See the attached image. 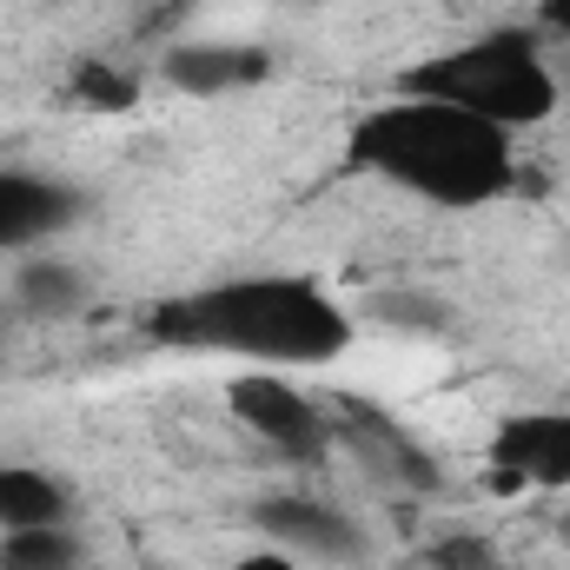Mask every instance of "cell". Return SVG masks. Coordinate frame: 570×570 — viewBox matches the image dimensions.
Wrapping results in <instances>:
<instances>
[{
  "label": "cell",
  "instance_id": "obj_1",
  "mask_svg": "<svg viewBox=\"0 0 570 570\" xmlns=\"http://www.w3.org/2000/svg\"><path fill=\"white\" fill-rule=\"evenodd\" d=\"M146 338L246 358L253 372H318L352 352V312L305 273H239L146 305Z\"/></svg>",
  "mask_w": 570,
  "mask_h": 570
},
{
  "label": "cell",
  "instance_id": "obj_2",
  "mask_svg": "<svg viewBox=\"0 0 570 570\" xmlns=\"http://www.w3.org/2000/svg\"><path fill=\"white\" fill-rule=\"evenodd\" d=\"M345 166L419 199V206L478 213L518 186V134H504L478 114H458L444 100L392 94L385 107H365L352 120Z\"/></svg>",
  "mask_w": 570,
  "mask_h": 570
},
{
  "label": "cell",
  "instance_id": "obj_3",
  "mask_svg": "<svg viewBox=\"0 0 570 570\" xmlns=\"http://www.w3.org/2000/svg\"><path fill=\"white\" fill-rule=\"evenodd\" d=\"M399 94L444 100L458 114H478L504 134H524L558 114V67L538 40V27H491L478 40H458L444 53H425L399 73Z\"/></svg>",
  "mask_w": 570,
  "mask_h": 570
},
{
  "label": "cell",
  "instance_id": "obj_4",
  "mask_svg": "<svg viewBox=\"0 0 570 570\" xmlns=\"http://www.w3.org/2000/svg\"><path fill=\"white\" fill-rule=\"evenodd\" d=\"M226 412L253 431L259 444H273L279 458L318 464V458L332 451V419H325L285 372H239L233 392H226Z\"/></svg>",
  "mask_w": 570,
  "mask_h": 570
},
{
  "label": "cell",
  "instance_id": "obj_5",
  "mask_svg": "<svg viewBox=\"0 0 570 570\" xmlns=\"http://www.w3.org/2000/svg\"><path fill=\"white\" fill-rule=\"evenodd\" d=\"M332 444H345V451L358 458V471H365L372 484H385L392 498H431V491L444 484L438 458H431L405 425H392L385 412H372V405H345V412L332 419Z\"/></svg>",
  "mask_w": 570,
  "mask_h": 570
},
{
  "label": "cell",
  "instance_id": "obj_6",
  "mask_svg": "<svg viewBox=\"0 0 570 570\" xmlns=\"http://www.w3.org/2000/svg\"><path fill=\"white\" fill-rule=\"evenodd\" d=\"M253 524L266 544H279L292 558H318V564H365L372 544H365V524L345 518L338 504L325 498H259L253 504Z\"/></svg>",
  "mask_w": 570,
  "mask_h": 570
},
{
  "label": "cell",
  "instance_id": "obj_7",
  "mask_svg": "<svg viewBox=\"0 0 570 570\" xmlns=\"http://www.w3.org/2000/svg\"><path fill=\"white\" fill-rule=\"evenodd\" d=\"M491 464H498L504 484L570 491V405L504 419V425L491 431Z\"/></svg>",
  "mask_w": 570,
  "mask_h": 570
},
{
  "label": "cell",
  "instance_id": "obj_8",
  "mask_svg": "<svg viewBox=\"0 0 570 570\" xmlns=\"http://www.w3.org/2000/svg\"><path fill=\"white\" fill-rule=\"evenodd\" d=\"M166 87L193 94V100H219V94H246L273 80V47L259 40H179L159 60Z\"/></svg>",
  "mask_w": 570,
  "mask_h": 570
},
{
  "label": "cell",
  "instance_id": "obj_9",
  "mask_svg": "<svg viewBox=\"0 0 570 570\" xmlns=\"http://www.w3.org/2000/svg\"><path fill=\"white\" fill-rule=\"evenodd\" d=\"M80 219V193L33 166H0V253H33Z\"/></svg>",
  "mask_w": 570,
  "mask_h": 570
},
{
  "label": "cell",
  "instance_id": "obj_10",
  "mask_svg": "<svg viewBox=\"0 0 570 570\" xmlns=\"http://www.w3.org/2000/svg\"><path fill=\"white\" fill-rule=\"evenodd\" d=\"M73 491L40 471V464H0V531H33V524H67Z\"/></svg>",
  "mask_w": 570,
  "mask_h": 570
},
{
  "label": "cell",
  "instance_id": "obj_11",
  "mask_svg": "<svg viewBox=\"0 0 570 570\" xmlns=\"http://www.w3.org/2000/svg\"><path fill=\"white\" fill-rule=\"evenodd\" d=\"M20 312H33V318H67V312H80L87 305V273L73 266V259H27L20 266Z\"/></svg>",
  "mask_w": 570,
  "mask_h": 570
},
{
  "label": "cell",
  "instance_id": "obj_12",
  "mask_svg": "<svg viewBox=\"0 0 570 570\" xmlns=\"http://www.w3.org/2000/svg\"><path fill=\"white\" fill-rule=\"evenodd\" d=\"M80 538L67 524H33V531H0V570H80Z\"/></svg>",
  "mask_w": 570,
  "mask_h": 570
},
{
  "label": "cell",
  "instance_id": "obj_13",
  "mask_svg": "<svg viewBox=\"0 0 570 570\" xmlns=\"http://www.w3.org/2000/svg\"><path fill=\"white\" fill-rule=\"evenodd\" d=\"M372 312L385 325H412V332H444L451 325V305L444 298H425V292H379Z\"/></svg>",
  "mask_w": 570,
  "mask_h": 570
},
{
  "label": "cell",
  "instance_id": "obj_14",
  "mask_svg": "<svg viewBox=\"0 0 570 570\" xmlns=\"http://www.w3.org/2000/svg\"><path fill=\"white\" fill-rule=\"evenodd\" d=\"M73 94H80L87 107H100V114H127V107L140 100V87H134L127 73H114V67H100V60H87V67H73Z\"/></svg>",
  "mask_w": 570,
  "mask_h": 570
},
{
  "label": "cell",
  "instance_id": "obj_15",
  "mask_svg": "<svg viewBox=\"0 0 570 570\" xmlns=\"http://www.w3.org/2000/svg\"><path fill=\"white\" fill-rule=\"evenodd\" d=\"M233 570H305V564H298L292 551H279V544H259V551H246Z\"/></svg>",
  "mask_w": 570,
  "mask_h": 570
},
{
  "label": "cell",
  "instance_id": "obj_16",
  "mask_svg": "<svg viewBox=\"0 0 570 570\" xmlns=\"http://www.w3.org/2000/svg\"><path fill=\"white\" fill-rule=\"evenodd\" d=\"M538 20H544V33L570 40V0H538Z\"/></svg>",
  "mask_w": 570,
  "mask_h": 570
},
{
  "label": "cell",
  "instance_id": "obj_17",
  "mask_svg": "<svg viewBox=\"0 0 570 570\" xmlns=\"http://www.w3.org/2000/svg\"><path fill=\"white\" fill-rule=\"evenodd\" d=\"M558 538H564V544H570V504H564V511H558Z\"/></svg>",
  "mask_w": 570,
  "mask_h": 570
}]
</instances>
